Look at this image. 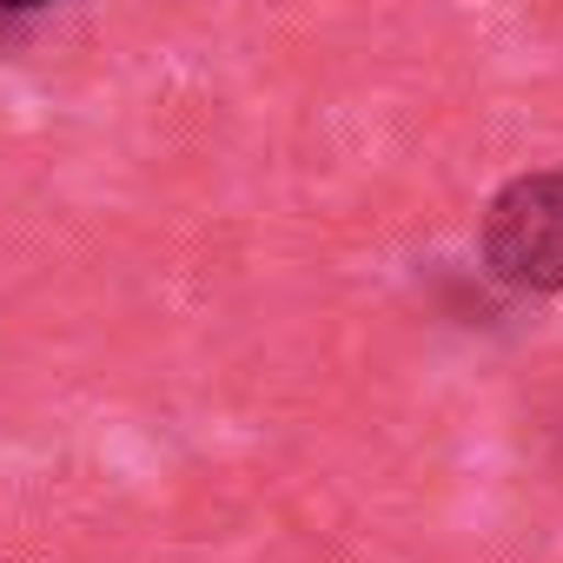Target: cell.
Masks as SVG:
<instances>
[{
  "label": "cell",
  "mask_w": 563,
  "mask_h": 563,
  "mask_svg": "<svg viewBox=\"0 0 563 563\" xmlns=\"http://www.w3.org/2000/svg\"><path fill=\"white\" fill-rule=\"evenodd\" d=\"M484 265L510 292H563V166L517 173L484 206Z\"/></svg>",
  "instance_id": "cell-1"
},
{
  "label": "cell",
  "mask_w": 563,
  "mask_h": 563,
  "mask_svg": "<svg viewBox=\"0 0 563 563\" xmlns=\"http://www.w3.org/2000/svg\"><path fill=\"white\" fill-rule=\"evenodd\" d=\"M0 8H8V14H41L47 0H0Z\"/></svg>",
  "instance_id": "cell-2"
}]
</instances>
